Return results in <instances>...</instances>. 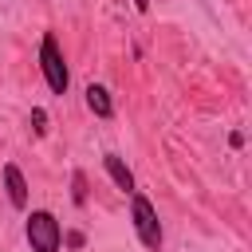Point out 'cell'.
I'll use <instances>...</instances> for the list:
<instances>
[{"mask_svg": "<svg viewBox=\"0 0 252 252\" xmlns=\"http://www.w3.org/2000/svg\"><path fill=\"white\" fill-rule=\"evenodd\" d=\"M63 240H67V244H71V248H83V240H87V236H83V232H67V236H63Z\"/></svg>", "mask_w": 252, "mask_h": 252, "instance_id": "obj_9", "label": "cell"}, {"mask_svg": "<svg viewBox=\"0 0 252 252\" xmlns=\"http://www.w3.org/2000/svg\"><path fill=\"white\" fill-rule=\"evenodd\" d=\"M102 169H106V177H110V181H114L122 193H134V189H138V185H134V173H130V165H126L118 154H106V158H102Z\"/></svg>", "mask_w": 252, "mask_h": 252, "instance_id": "obj_5", "label": "cell"}, {"mask_svg": "<svg viewBox=\"0 0 252 252\" xmlns=\"http://www.w3.org/2000/svg\"><path fill=\"white\" fill-rule=\"evenodd\" d=\"M134 8H138V12L146 16V12H150V0H134Z\"/></svg>", "mask_w": 252, "mask_h": 252, "instance_id": "obj_11", "label": "cell"}, {"mask_svg": "<svg viewBox=\"0 0 252 252\" xmlns=\"http://www.w3.org/2000/svg\"><path fill=\"white\" fill-rule=\"evenodd\" d=\"M39 71H43V83L51 94H67L71 87V71H67V59H63V47L51 32H43L39 39Z\"/></svg>", "mask_w": 252, "mask_h": 252, "instance_id": "obj_1", "label": "cell"}, {"mask_svg": "<svg viewBox=\"0 0 252 252\" xmlns=\"http://www.w3.org/2000/svg\"><path fill=\"white\" fill-rule=\"evenodd\" d=\"M71 201L75 205H87V177H83V169L71 173Z\"/></svg>", "mask_w": 252, "mask_h": 252, "instance_id": "obj_7", "label": "cell"}, {"mask_svg": "<svg viewBox=\"0 0 252 252\" xmlns=\"http://www.w3.org/2000/svg\"><path fill=\"white\" fill-rule=\"evenodd\" d=\"M83 94H87V106H91V114H98V118H110V114H114V98H110V91H106V87L91 83Z\"/></svg>", "mask_w": 252, "mask_h": 252, "instance_id": "obj_6", "label": "cell"}, {"mask_svg": "<svg viewBox=\"0 0 252 252\" xmlns=\"http://www.w3.org/2000/svg\"><path fill=\"white\" fill-rule=\"evenodd\" d=\"M130 220H134V232H138V240H142V248H150V252H161V220H158V209H154V201L146 197V193H130Z\"/></svg>", "mask_w": 252, "mask_h": 252, "instance_id": "obj_2", "label": "cell"}, {"mask_svg": "<svg viewBox=\"0 0 252 252\" xmlns=\"http://www.w3.org/2000/svg\"><path fill=\"white\" fill-rule=\"evenodd\" d=\"M0 177H4V193H8V205H12V209H28V177H24V169H20L16 161H4Z\"/></svg>", "mask_w": 252, "mask_h": 252, "instance_id": "obj_4", "label": "cell"}, {"mask_svg": "<svg viewBox=\"0 0 252 252\" xmlns=\"http://www.w3.org/2000/svg\"><path fill=\"white\" fill-rule=\"evenodd\" d=\"M24 236H28L32 252H59V248H63V228H59L55 213H47V209H32V213H28Z\"/></svg>", "mask_w": 252, "mask_h": 252, "instance_id": "obj_3", "label": "cell"}, {"mask_svg": "<svg viewBox=\"0 0 252 252\" xmlns=\"http://www.w3.org/2000/svg\"><path fill=\"white\" fill-rule=\"evenodd\" d=\"M228 146H232V150H240V146H244V134H240V130H232V134H228Z\"/></svg>", "mask_w": 252, "mask_h": 252, "instance_id": "obj_10", "label": "cell"}, {"mask_svg": "<svg viewBox=\"0 0 252 252\" xmlns=\"http://www.w3.org/2000/svg\"><path fill=\"white\" fill-rule=\"evenodd\" d=\"M32 130H35V134H47V110H43V106L32 110Z\"/></svg>", "mask_w": 252, "mask_h": 252, "instance_id": "obj_8", "label": "cell"}]
</instances>
